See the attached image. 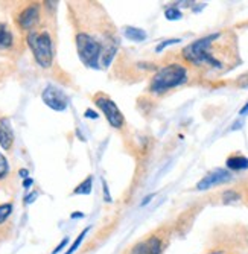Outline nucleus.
<instances>
[{"label": "nucleus", "instance_id": "f257e3e1", "mask_svg": "<svg viewBox=\"0 0 248 254\" xmlns=\"http://www.w3.org/2000/svg\"><path fill=\"white\" fill-rule=\"evenodd\" d=\"M79 8L85 15L75 14L78 23L75 34L78 57L87 67H108L118 54L116 29L101 5L82 2Z\"/></svg>", "mask_w": 248, "mask_h": 254}, {"label": "nucleus", "instance_id": "f03ea898", "mask_svg": "<svg viewBox=\"0 0 248 254\" xmlns=\"http://www.w3.org/2000/svg\"><path fill=\"white\" fill-rule=\"evenodd\" d=\"M182 60L201 73L227 72L239 63L236 37L232 31H224L195 40L182 51Z\"/></svg>", "mask_w": 248, "mask_h": 254}, {"label": "nucleus", "instance_id": "7ed1b4c3", "mask_svg": "<svg viewBox=\"0 0 248 254\" xmlns=\"http://www.w3.org/2000/svg\"><path fill=\"white\" fill-rule=\"evenodd\" d=\"M199 254H248V224L229 222L213 227Z\"/></svg>", "mask_w": 248, "mask_h": 254}, {"label": "nucleus", "instance_id": "20e7f679", "mask_svg": "<svg viewBox=\"0 0 248 254\" xmlns=\"http://www.w3.org/2000/svg\"><path fill=\"white\" fill-rule=\"evenodd\" d=\"M192 68L185 61H172L165 64L151 78L148 93L152 96H163L168 91L189 82Z\"/></svg>", "mask_w": 248, "mask_h": 254}, {"label": "nucleus", "instance_id": "39448f33", "mask_svg": "<svg viewBox=\"0 0 248 254\" xmlns=\"http://www.w3.org/2000/svg\"><path fill=\"white\" fill-rule=\"evenodd\" d=\"M175 228L172 224L165 222L146 233L143 238L131 244L122 254H165L166 248L171 244Z\"/></svg>", "mask_w": 248, "mask_h": 254}, {"label": "nucleus", "instance_id": "423d86ee", "mask_svg": "<svg viewBox=\"0 0 248 254\" xmlns=\"http://www.w3.org/2000/svg\"><path fill=\"white\" fill-rule=\"evenodd\" d=\"M26 43L34 55V60L41 68H49L54 65L55 49H54V40L49 31L38 28L26 34Z\"/></svg>", "mask_w": 248, "mask_h": 254}, {"label": "nucleus", "instance_id": "0eeeda50", "mask_svg": "<svg viewBox=\"0 0 248 254\" xmlns=\"http://www.w3.org/2000/svg\"><path fill=\"white\" fill-rule=\"evenodd\" d=\"M14 20L17 28L26 34L38 29L41 23V5L38 2L26 3L23 8L15 12Z\"/></svg>", "mask_w": 248, "mask_h": 254}, {"label": "nucleus", "instance_id": "6e6552de", "mask_svg": "<svg viewBox=\"0 0 248 254\" xmlns=\"http://www.w3.org/2000/svg\"><path fill=\"white\" fill-rule=\"evenodd\" d=\"M93 102L104 113L105 119L108 121V124L113 128L122 129L125 127V118H124L121 108L116 105V102L113 101L108 95H105V93H96L93 96Z\"/></svg>", "mask_w": 248, "mask_h": 254}, {"label": "nucleus", "instance_id": "1a4fd4ad", "mask_svg": "<svg viewBox=\"0 0 248 254\" xmlns=\"http://www.w3.org/2000/svg\"><path fill=\"white\" fill-rule=\"evenodd\" d=\"M41 99L54 111H65L67 107H69V98L61 88L55 85H48L44 88L41 93Z\"/></svg>", "mask_w": 248, "mask_h": 254}, {"label": "nucleus", "instance_id": "9d476101", "mask_svg": "<svg viewBox=\"0 0 248 254\" xmlns=\"http://www.w3.org/2000/svg\"><path fill=\"white\" fill-rule=\"evenodd\" d=\"M230 178H232L230 172L224 171V169H216V171H212L210 174H207L201 181H198L196 189L198 190H206V189H210L213 186H219V184L227 183Z\"/></svg>", "mask_w": 248, "mask_h": 254}, {"label": "nucleus", "instance_id": "9b49d317", "mask_svg": "<svg viewBox=\"0 0 248 254\" xmlns=\"http://www.w3.org/2000/svg\"><path fill=\"white\" fill-rule=\"evenodd\" d=\"M14 138H15L14 129H12L9 119L0 118V146H2L5 151H11V148L14 145Z\"/></svg>", "mask_w": 248, "mask_h": 254}, {"label": "nucleus", "instance_id": "f8f14e48", "mask_svg": "<svg viewBox=\"0 0 248 254\" xmlns=\"http://www.w3.org/2000/svg\"><path fill=\"white\" fill-rule=\"evenodd\" d=\"M15 43V37L8 25L0 23V51H8L11 49Z\"/></svg>", "mask_w": 248, "mask_h": 254}, {"label": "nucleus", "instance_id": "ddd939ff", "mask_svg": "<svg viewBox=\"0 0 248 254\" xmlns=\"http://www.w3.org/2000/svg\"><path fill=\"white\" fill-rule=\"evenodd\" d=\"M227 168L232 171H244L248 168V158L241 154H233L227 158Z\"/></svg>", "mask_w": 248, "mask_h": 254}, {"label": "nucleus", "instance_id": "4468645a", "mask_svg": "<svg viewBox=\"0 0 248 254\" xmlns=\"http://www.w3.org/2000/svg\"><path fill=\"white\" fill-rule=\"evenodd\" d=\"M92 186H93V177L88 175L82 183H79L75 188L73 195H88L90 192H92Z\"/></svg>", "mask_w": 248, "mask_h": 254}, {"label": "nucleus", "instance_id": "2eb2a0df", "mask_svg": "<svg viewBox=\"0 0 248 254\" xmlns=\"http://www.w3.org/2000/svg\"><path fill=\"white\" fill-rule=\"evenodd\" d=\"M125 37L132 41H143V40H146V32L139 28L128 26V28H125Z\"/></svg>", "mask_w": 248, "mask_h": 254}, {"label": "nucleus", "instance_id": "dca6fc26", "mask_svg": "<svg viewBox=\"0 0 248 254\" xmlns=\"http://www.w3.org/2000/svg\"><path fill=\"white\" fill-rule=\"evenodd\" d=\"M11 213H12V204L11 202L0 204V225L6 222V219L11 216Z\"/></svg>", "mask_w": 248, "mask_h": 254}, {"label": "nucleus", "instance_id": "f3484780", "mask_svg": "<svg viewBox=\"0 0 248 254\" xmlns=\"http://www.w3.org/2000/svg\"><path fill=\"white\" fill-rule=\"evenodd\" d=\"M88 230H90L88 227H87V228H84V230H82V232H81V233L78 235V238H76V239L73 241V244H72V247H70L69 250H67V251H65L64 254H73V253H75V251H76V250L79 248V245H81V242L84 241V238H85V235L88 233Z\"/></svg>", "mask_w": 248, "mask_h": 254}, {"label": "nucleus", "instance_id": "a211bd4d", "mask_svg": "<svg viewBox=\"0 0 248 254\" xmlns=\"http://www.w3.org/2000/svg\"><path fill=\"white\" fill-rule=\"evenodd\" d=\"M9 175V163L6 157L0 152V181H3Z\"/></svg>", "mask_w": 248, "mask_h": 254}, {"label": "nucleus", "instance_id": "6ab92c4d", "mask_svg": "<svg viewBox=\"0 0 248 254\" xmlns=\"http://www.w3.org/2000/svg\"><path fill=\"white\" fill-rule=\"evenodd\" d=\"M165 15H166L168 20H178V18H182V12H180L177 8H169V9H166Z\"/></svg>", "mask_w": 248, "mask_h": 254}, {"label": "nucleus", "instance_id": "aec40b11", "mask_svg": "<svg viewBox=\"0 0 248 254\" xmlns=\"http://www.w3.org/2000/svg\"><path fill=\"white\" fill-rule=\"evenodd\" d=\"M239 193H241V199H244L245 204L248 205V181H245V183L242 184V186H241Z\"/></svg>", "mask_w": 248, "mask_h": 254}, {"label": "nucleus", "instance_id": "412c9836", "mask_svg": "<svg viewBox=\"0 0 248 254\" xmlns=\"http://www.w3.org/2000/svg\"><path fill=\"white\" fill-rule=\"evenodd\" d=\"M175 43H180V38H172V40H168V41H163V43H160L159 46H157V52H162L165 48H168L169 44H175Z\"/></svg>", "mask_w": 248, "mask_h": 254}, {"label": "nucleus", "instance_id": "4be33fe9", "mask_svg": "<svg viewBox=\"0 0 248 254\" xmlns=\"http://www.w3.org/2000/svg\"><path fill=\"white\" fill-rule=\"evenodd\" d=\"M236 85L238 87H248V72L247 73H244V75H241L238 79H236Z\"/></svg>", "mask_w": 248, "mask_h": 254}, {"label": "nucleus", "instance_id": "5701e85b", "mask_svg": "<svg viewBox=\"0 0 248 254\" xmlns=\"http://www.w3.org/2000/svg\"><path fill=\"white\" fill-rule=\"evenodd\" d=\"M67 242H69V238H64V239L61 241V244H60V245H58V247H57V248L52 251V254H57V253H60V251H61V250H62L65 245H67Z\"/></svg>", "mask_w": 248, "mask_h": 254}, {"label": "nucleus", "instance_id": "b1692460", "mask_svg": "<svg viewBox=\"0 0 248 254\" xmlns=\"http://www.w3.org/2000/svg\"><path fill=\"white\" fill-rule=\"evenodd\" d=\"M37 195H38L37 192H34V193H31V195H28V196H26V199H25V202H26V204H29V202L35 201V196H37Z\"/></svg>", "mask_w": 248, "mask_h": 254}, {"label": "nucleus", "instance_id": "393cba45", "mask_svg": "<svg viewBox=\"0 0 248 254\" xmlns=\"http://www.w3.org/2000/svg\"><path fill=\"white\" fill-rule=\"evenodd\" d=\"M32 183H34V180H32V178H28V180H25V181H23V188H25V189H29Z\"/></svg>", "mask_w": 248, "mask_h": 254}, {"label": "nucleus", "instance_id": "a878e982", "mask_svg": "<svg viewBox=\"0 0 248 254\" xmlns=\"http://www.w3.org/2000/svg\"><path fill=\"white\" fill-rule=\"evenodd\" d=\"M241 114H248V102L241 108Z\"/></svg>", "mask_w": 248, "mask_h": 254}, {"label": "nucleus", "instance_id": "bb28decb", "mask_svg": "<svg viewBox=\"0 0 248 254\" xmlns=\"http://www.w3.org/2000/svg\"><path fill=\"white\" fill-rule=\"evenodd\" d=\"M28 174H29V172H28L26 169H21V171H20V175L23 177V178H26V177H28Z\"/></svg>", "mask_w": 248, "mask_h": 254}, {"label": "nucleus", "instance_id": "cd10ccee", "mask_svg": "<svg viewBox=\"0 0 248 254\" xmlns=\"http://www.w3.org/2000/svg\"><path fill=\"white\" fill-rule=\"evenodd\" d=\"M82 216H84L82 213H73V215H72V218H82Z\"/></svg>", "mask_w": 248, "mask_h": 254}]
</instances>
